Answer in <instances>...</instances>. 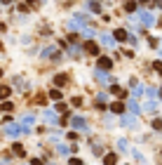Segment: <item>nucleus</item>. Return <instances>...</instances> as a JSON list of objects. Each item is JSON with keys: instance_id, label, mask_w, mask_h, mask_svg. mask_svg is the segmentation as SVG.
Returning <instances> with one entry per match:
<instances>
[{"instance_id": "obj_1", "label": "nucleus", "mask_w": 162, "mask_h": 165, "mask_svg": "<svg viewBox=\"0 0 162 165\" xmlns=\"http://www.w3.org/2000/svg\"><path fill=\"white\" fill-rule=\"evenodd\" d=\"M26 132H31V128L19 125V123H7V128H5V134H10V137H19V134H26Z\"/></svg>"}, {"instance_id": "obj_2", "label": "nucleus", "mask_w": 162, "mask_h": 165, "mask_svg": "<svg viewBox=\"0 0 162 165\" xmlns=\"http://www.w3.org/2000/svg\"><path fill=\"white\" fill-rule=\"evenodd\" d=\"M71 125H73L75 130H80V132H85V130H87V120H85L82 116H75L73 120H71Z\"/></svg>"}, {"instance_id": "obj_3", "label": "nucleus", "mask_w": 162, "mask_h": 165, "mask_svg": "<svg viewBox=\"0 0 162 165\" xmlns=\"http://www.w3.org/2000/svg\"><path fill=\"white\" fill-rule=\"evenodd\" d=\"M96 66H99V71H108V69H113V59L110 57H99Z\"/></svg>"}, {"instance_id": "obj_4", "label": "nucleus", "mask_w": 162, "mask_h": 165, "mask_svg": "<svg viewBox=\"0 0 162 165\" xmlns=\"http://www.w3.org/2000/svg\"><path fill=\"white\" fill-rule=\"evenodd\" d=\"M113 38L118 40V43H125V40H127L129 36H127V31H125V28H118V31L113 33Z\"/></svg>"}, {"instance_id": "obj_5", "label": "nucleus", "mask_w": 162, "mask_h": 165, "mask_svg": "<svg viewBox=\"0 0 162 165\" xmlns=\"http://www.w3.org/2000/svg\"><path fill=\"white\" fill-rule=\"evenodd\" d=\"M10 95H12V87L0 85V101H7V99H10Z\"/></svg>"}, {"instance_id": "obj_6", "label": "nucleus", "mask_w": 162, "mask_h": 165, "mask_svg": "<svg viewBox=\"0 0 162 165\" xmlns=\"http://www.w3.org/2000/svg\"><path fill=\"white\" fill-rule=\"evenodd\" d=\"M85 52L96 57V54H99V45H96V43H85Z\"/></svg>"}, {"instance_id": "obj_7", "label": "nucleus", "mask_w": 162, "mask_h": 165, "mask_svg": "<svg viewBox=\"0 0 162 165\" xmlns=\"http://www.w3.org/2000/svg\"><path fill=\"white\" fill-rule=\"evenodd\" d=\"M108 109H110L113 113H125V104H122V101H113Z\"/></svg>"}, {"instance_id": "obj_8", "label": "nucleus", "mask_w": 162, "mask_h": 165, "mask_svg": "<svg viewBox=\"0 0 162 165\" xmlns=\"http://www.w3.org/2000/svg\"><path fill=\"white\" fill-rule=\"evenodd\" d=\"M66 83H68V75H66V73H59V75H54V85H57V87L66 85Z\"/></svg>"}, {"instance_id": "obj_9", "label": "nucleus", "mask_w": 162, "mask_h": 165, "mask_svg": "<svg viewBox=\"0 0 162 165\" xmlns=\"http://www.w3.org/2000/svg\"><path fill=\"white\" fill-rule=\"evenodd\" d=\"M110 92H113V95H115V97H120V99H125V97H127V92H125V90H122V87H120V85H110Z\"/></svg>"}, {"instance_id": "obj_10", "label": "nucleus", "mask_w": 162, "mask_h": 165, "mask_svg": "<svg viewBox=\"0 0 162 165\" xmlns=\"http://www.w3.org/2000/svg\"><path fill=\"white\" fill-rule=\"evenodd\" d=\"M122 125H127V128H134V125H136V116H122Z\"/></svg>"}, {"instance_id": "obj_11", "label": "nucleus", "mask_w": 162, "mask_h": 165, "mask_svg": "<svg viewBox=\"0 0 162 165\" xmlns=\"http://www.w3.org/2000/svg\"><path fill=\"white\" fill-rule=\"evenodd\" d=\"M115 163H118V156L115 153H106L104 156V165H115Z\"/></svg>"}, {"instance_id": "obj_12", "label": "nucleus", "mask_w": 162, "mask_h": 165, "mask_svg": "<svg viewBox=\"0 0 162 165\" xmlns=\"http://www.w3.org/2000/svg\"><path fill=\"white\" fill-rule=\"evenodd\" d=\"M141 22H143V24H146V26H150V24H153V22H155V17H153V14H150V12H143V14H141Z\"/></svg>"}, {"instance_id": "obj_13", "label": "nucleus", "mask_w": 162, "mask_h": 165, "mask_svg": "<svg viewBox=\"0 0 162 165\" xmlns=\"http://www.w3.org/2000/svg\"><path fill=\"white\" fill-rule=\"evenodd\" d=\"M12 151H14V153L19 156V158H24V156H26V149H24L21 144H14V146H12Z\"/></svg>"}, {"instance_id": "obj_14", "label": "nucleus", "mask_w": 162, "mask_h": 165, "mask_svg": "<svg viewBox=\"0 0 162 165\" xmlns=\"http://www.w3.org/2000/svg\"><path fill=\"white\" fill-rule=\"evenodd\" d=\"M101 43H104L106 47H113V45H115V38L113 36H101Z\"/></svg>"}, {"instance_id": "obj_15", "label": "nucleus", "mask_w": 162, "mask_h": 165, "mask_svg": "<svg viewBox=\"0 0 162 165\" xmlns=\"http://www.w3.org/2000/svg\"><path fill=\"white\" fill-rule=\"evenodd\" d=\"M0 111H5V113L14 111V104H12V101H2V104H0Z\"/></svg>"}, {"instance_id": "obj_16", "label": "nucleus", "mask_w": 162, "mask_h": 165, "mask_svg": "<svg viewBox=\"0 0 162 165\" xmlns=\"http://www.w3.org/2000/svg\"><path fill=\"white\" fill-rule=\"evenodd\" d=\"M45 120H47V123H57V116H54V111H45Z\"/></svg>"}, {"instance_id": "obj_17", "label": "nucleus", "mask_w": 162, "mask_h": 165, "mask_svg": "<svg viewBox=\"0 0 162 165\" xmlns=\"http://www.w3.org/2000/svg\"><path fill=\"white\" fill-rule=\"evenodd\" d=\"M49 97H52L54 101H59L61 99V90H49Z\"/></svg>"}, {"instance_id": "obj_18", "label": "nucleus", "mask_w": 162, "mask_h": 165, "mask_svg": "<svg viewBox=\"0 0 162 165\" xmlns=\"http://www.w3.org/2000/svg\"><path fill=\"white\" fill-rule=\"evenodd\" d=\"M89 10H92V12H101V5H99V2H96V0H94V2L89 0Z\"/></svg>"}, {"instance_id": "obj_19", "label": "nucleus", "mask_w": 162, "mask_h": 165, "mask_svg": "<svg viewBox=\"0 0 162 165\" xmlns=\"http://www.w3.org/2000/svg\"><path fill=\"white\" fill-rule=\"evenodd\" d=\"M96 80H101V83H108V75H106L104 71H96Z\"/></svg>"}, {"instance_id": "obj_20", "label": "nucleus", "mask_w": 162, "mask_h": 165, "mask_svg": "<svg viewBox=\"0 0 162 165\" xmlns=\"http://www.w3.org/2000/svg\"><path fill=\"white\" fill-rule=\"evenodd\" d=\"M21 120H24V125H33V120H35V118H33L31 113H26V116L21 118Z\"/></svg>"}, {"instance_id": "obj_21", "label": "nucleus", "mask_w": 162, "mask_h": 165, "mask_svg": "<svg viewBox=\"0 0 162 165\" xmlns=\"http://www.w3.org/2000/svg\"><path fill=\"white\" fill-rule=\"evenodd\" d=\"M129 111H132V113H139L141 109H139V104H136V101H129Z\"/></svg>"}, {"instance_id": "obj_22", "label": "nucleus", "mask_w": 162, "mask_h": 165, "mask_svg": "<svg viewBox=\"0 0 162 165\" xmlns=\"http://www.w3.org/2000/svg\"><path fill=\"white\" fill-rule=\"evenodd\" d=\"M146 95L153 99V97H157V90H155V87H146Z\"/></svg>"}, {"instance_id": "obj_23", "label": "nucleus", "mask_w": 162, "mask_h": 165, "mask_svg": "<svg viewBox=\"0 0 162 165\" xmlns=\"http://www.w3.org/2000/svg\"><path fill=\"white\" fill-rule=\"evenodd\" d=\"M59 153H71V151H73V149H71V146H63V144H61V146H59Z\"/></svg>"}, {"instance_id": "obj_24", "label": "nucleus", "mask_w": 162, "mask_h": 165, "mask_svg": "<svg viewBox=\"0 0 162 165\" xmlns=\"http://www.w3.org/2000/svg\"><path fill=\"white\" fill-rule=\"evenodd\" d=\"M45 57H57V50H54V47H49V50H45Z\"/></svg>"}, {"instance_id": "obj_25", "label": "nucleus", "mask_w": 162, "mask_h": 165, "mask_svg": "<svg viewBox=\"0 0 162 165\" xmlns=\"http://www.w3.org/2000/svg\"><path fill=\"white\" fill-rule=\"evenodd\" d=\"M118 149H120V151H127V142H125V139H120V142H118Z\"/></svg>"}, {"instance_id": "obj_26", "label": "nucleus", "mask_w": 162, "mask_h": 165, "mask_svg": "<svg viewBox=\"0 0 162 165\" xmlns=\"http://www.w3.org/2000/svg\"><path fill=\"white\" fill-rule=\"evenodd\" d=\"M153 69H155V71H157V73H160V75H162V61H155V64H153Z\"/></svg>"}, {"instance_id": "obj_27", "label": "nucleus", "mask_w": 162, "mask_h": 165, "mask_svg": "<svg viewBox=\"0 0 162 165\" xmlns=\"http://www.w3.org/2000/svg\"><path fill=\"white\" fill-rule=\"evenodd\" d=\"M153 128H155V130H162V120H160V118H157V120H153Z\"/></svg>"}, {"instance_id": "obj_28", "label": "nucleus", "mask_w": 162, "mask_h": 165, "mask_svg": "<svg viewBox=\"0 0 162 165\" xmlns=\"http://www.w3.org/2000/svg\"><path fill=\"white\" fill-rule=\"evenodd\" d=\"M136 10V2H127V12H134Z\"/></svg>"}, {"instance_id": "obj_29", "label": "nucleus", "mask_w": 162, "mask_h": 165, "mask_svg": "<svg viewBox=\"0 0 162 165\" xmlns=\"http://www.w3.org/2000/svg\"><path fill=\"white\" fill-rule=\"evenodd\" d=\"M57 111H59V113H66V111H68V109H66V106H63V104H57Z\"/></svg>"}, {"instance_id": "obj_30", "label": "nucleus", "mask_w": 162, "mask_h": 165, "mask_svg": "<svg viewBox=\"0 0 162 165\" xmlns=\"http://www.w3.org/2000/svg\"><path fill=\"white\" fill-rule=\"evenodd\" d=\"M71 165H85V163L80 158H71Z\"/></svg>"}, {"instance_id": "obj_31", "label": "nucleus", "mask_w": 162, "mask_h": 165, "mask_svg": "<svg viewBox=\"0 0 162 165\" xmlns=\"http://www.w3.org/2000/svg\"><path fill=\"white\" fill-rule=\"evenodd\" d=\"M31 165H42V163H40V160H33V163H31Z\"/></svg>"}, {"instance_id": "obj_32", "label": "nucleus", "mask_w": 162, "mask_h": 165, "mask_svg": "<svg viewBox=\"0 0 162 165\" xmlns=\"http://www.w3.org/2000/svg\"><path fill=\"white\" fill-rule=\"evenodd\" d=\"M157 95H160V99H162V87H160V92H157Z\"/></svg>"}, {"instance_id": "obj_33", "label": "nucleus", "mask_w": 162, "mask_h": 165, "mask_svg": "<svg viewBox=\"0 0 162 165\" xmlns=\"http://www.w3.org/2000/svg\"><path fill=\"white\" fill-rule=\"evenodd\" d=\"M141 2H143V5H146V2H150V0H141Z\"/></svg>"}, {"instance_id": "obj_34", "label": "nucleus", "mask_w": 162, "mask_h": 165, "mask_svg": "<svg viewBox=\"0 0 162 165\" xmlns=\"http://www.w3.org/2000/svg\"><path fill=\"white\" fill-rule=\"evenodd\" d=\"M0 2H5V5H7V2H10V0H0Z\"/></svg>"}, {"instance_id": "obj_35", "label": "nucleus", "mask_w": 162, "mask_h": 165, "mask_svg": "<svg viewBox=\"0 0 162 165\" xmlns=\"http://www.w3.org/2000/svg\"><path fill=\"white\" fill-rule=\"evenodd\" d=\"M0 75H2V69H0Z\"/></svg>"}, {"instance_id": "obj_36", "label": "nucleus", "mask_w": 162, "mask_h": 165, "mask_svg": "<svg viewBox=\"0 0 162 165\" xmlns=\"http://www.w3.org/2000/svg\"><path fill=\"white\" fill-rule=\"evenodd\" d=\"M160 54H162V52H160Z\"/></svg>"}]
</instances>
